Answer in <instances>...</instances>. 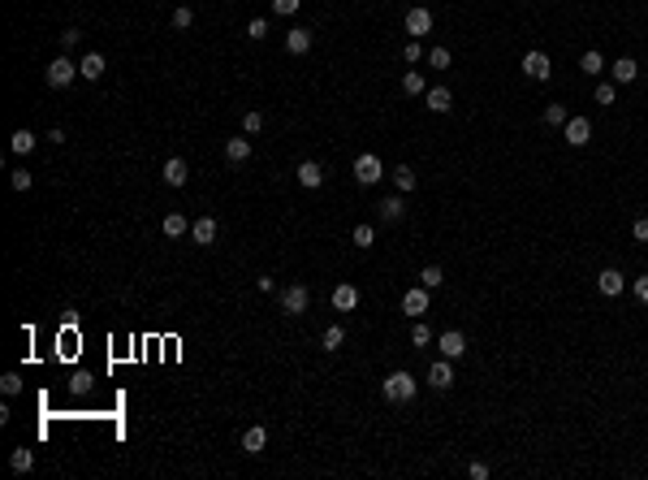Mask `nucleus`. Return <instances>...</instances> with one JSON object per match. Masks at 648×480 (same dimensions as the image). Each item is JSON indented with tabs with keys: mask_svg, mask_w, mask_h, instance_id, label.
<instances>
[{
	"mask_svg": "<svg viewBox=\"0 0 648 480\" xmlns=\"http://www.w3.org/2000/svg\"><path fill=\"white\" fill-rule=\"evenodd\" d=\"M190 238H194L199 247H212V243H216V221H212V217L190 221Z\"/></svg>",
	"mask_w": 648,
	"mask_h": 480,
	"instance_id": "9b49d317",
	"label": "nucleus"
},
{
	"mask_svg": "<svg viewBox=\"0 0 648 480\" xmlns=\"http://www.w3.org/2000/svg\"><path fill=\"white\" fill-rule=\"evenodd\" d=\"M264 446H268V428H247L242 433V454H264Z\"/></svg>",
	"mask_w": 648,
	"mask_h": 480,
	"instance_id": "4468645a",
	"label": "nucleus"
},
{
	"mask_svg": "<svg viewBox=\"0 0 648 480\" xmlns=\"http://www.w3.org/2000/svg\"><path fill=\"white\" fill-rule=\"evenodd\" d=\"M428 342H432V329L428 325H415L411 329V346H428Z\"/></svg>",
	"mask_w": 648,
	"mask_h": 480,
	"instance_id": "ea45409f",
	"label": "nucleus"
},
{
	"mask_svg": "<svg viewBox=\"0 0 648 480\" xmlns=\"http://www.w3.org/2000/svg\"><path fill=\"white\" fill-rule=\"evenodd\" d=\"M186 178H190L186 160H182V156H169V160H165V186H186Z\"/></svg>",
	"mask_w": 648,
	"mask_h": 480,
	"instance_id": "f8f14e48",
	"label": "nucleus"
},
{
	"mask_svg": "<svg viewBox=\"0 0 648 480\" xmlns=\"http://www.w3.org/2000/svg\"><path fill=\"white\" fill-rule=\"evenodd\" d=\"M463 350H467V338H463L458 329H445V333H441V355H445V359H458Z\"/></svg>",
	"mask_w": 648,
	"mask_h": 480,
	"instance_id": "2eb2a0df",
	"label": "nucleus"
},
{
	"mask_svg": "<svg viewBox=\"0 0 648 480\" xmlns=\"http://www.w3.org/2000/svg\"><path fill=\"white\" fill-rule=\"evenodd\" d=\"M441 281H445V273H441V264H428L424 273H419V286H424V290H441Z\"/></svg>",
	"mask_w": 648,
	"mask_h": 480,
	"instance_id": "c85d7f7f",
	"label": "nucleus"
},
{
	"mask_svg": "<svg viewBox=\"0 0 648 480\" xmlns=\"http://www.w3.org/2000/svg\"><path fill=\"white\" fill-rule=\"evenodd\" d=\"M35 143H39V139L30 134V130H13V134H9V152H18V156H30V152H35Z\"/></svg>",
	"mask_w": 648,
	"mask_h": 480,
	"instance_id": "5701e85b",
	"label": "nucleus"
},
{
	"mask_svg": "<svg viewBox=\"0 0 648 480\" xmlns=\"http://www.w3.org/2000/svg\"><path fill=\"white\" fill-rule=\"evenodd\" d=\"M609 74H614V83H636V78H640V66H636L631 57H618Z\"/></svg>",
	"mask_w": 648,
	"mask_h": 480,
	"instance_id": "a211bd4d",
	"label": "nucleus"
},
{
	"mask_svg": "<svg viewBox=\"0 0 648 480\" xmlns=\"http://www.w3.org/2000/svg\"><path fill=\"white\" fill-rule=\"evenodd\" d=\"M428 66L432 70H445L449 66V48H428Z\"/></svg>",
	"mask_w": 648,
	"mask_h": 480,
	"instance_id": "72a5a7b5",
	"label": "nucleus"
},
{
	"mask_svg": "<svg viewBox=\"0 0 648 480\" xmlns=\"http://www.w3.org/2000/svg\"><path fill=\"white\" fill-rule=\"evenodd\" d=\"M9 182H13V190H30V173H26V169H13Z\"/></svg>",
	"mask_w": 648,
	"mask_h": 480,
	"instance_id": "a19ab883",
	"label": "nucleus"
},
{
	"mask_svg": "<svg viewBox=\"0 0 648 480\" xmlns=\"http://www.w3.org/2000/svg\"><path fill=\"white\" fill-rule=\"evenodd\" d=\"M631 234H636V243H648V217H636V226H631Z\"/></svg>",
	"mask_w": 648,
	"mask_h": 480,
	"instance_id": "37998d69",
	"label": "nucleus"
},
{
	"mask_svg": "<svg viewBox=\"0 0 648 480\" xmlns=\"http://www.w3.org/2000/svg\"><path fill=\"white\" fill-rule=\"evenodd\" d=\"M402 91H407V95H424V91H428L424 74H419V70H407V74H402Z\"/></svg>",
	"mask_w": 648,
	"mask_h": 480,
	"instance_id": "bb28decb",
	"label": "nucleus"
},
{
	"mask_svg": "<svg viewBox=\"0 0 648 480\" xmlns=\"http://www.w3.org/2000/svg\"><path fill=\"white\" fill-rule=\"evenodd\" d=\"M381 178H385V165H381V156L363 152L359 160H354V182H359V186H376Z\"/></svg>",
	"mask_w": 648,
	"mask_h": 480,
	"instance_id": "7ed1b4c3",
	"label": "nucleus"
},
{
	"mask_svg": "<svg viewBox=\"0 0 648 480\" xmlns=\"http://www.w3.org/2000/svg\"><path fill=\"white\" fill-rule=\"evenodd\" d=\"M428 30H432V13H428L424 5L407 9V35H411V39H419V35H428Z\"/></svg>",
	"mask_w": 648,
	"mask_h": 480,
	"instance_id": "1a4fd4ad",
	"label": "nucleus"
},
{
	"mask_svg": "<svg viewBox=\"0 0 648 480\" xmlns=\"http://www.w3.org/2000/svg\"><path fill=\"white\" fill-rule=\"evenodd\" d=\"M0 390H5V398L22 394V377H18V372H5V377H0Z\"/></svg>",
	"mask_w": 648,
	"mask_h": 480,
	"instance_id": "473e14b6",
	"label": "nucleus"
},
{
	"mask_svg": "<svg viewBox=\"0 0 648 480\" xmlns=\"http://www.w3.org/2000/svg\"><path fill=\"white\" fill-rule=\"evenodd\" d=\"M419 57H424V48H419V39H407V48H402V61H407V66H415Z\"/></svg>",
	"mask_w": 648,
	"mask_h": 480,
	"instance_id": "f704fd0d",
	"label": "nucleus"
},
{
	"mask_svg": "<svg viewBox=\"0 0 648 480\" xmlns=\"http://www.w3.org/2000/svg\"><path fill=\"white\" fill-rule=\"evenodd\" d=\"M182 234H190V221L182 212H169L165 217V238H182Z\"/></svg>",
	"mask_w": 648,
	"mask_h": 480,
	"instance_id": "b1692460",
	"label": "nucleus"
},
{
	"mask_svg": "<svg viewBox=\"0 0 648 480\" xmlns=\"http://www.w3.org/2000/svg\"><path fill=\"white\" fill-rule=\"evenodd\" d=\"M264 35H268V22L264 18H251L247 22V39H264Z\"/></svg>",
	"mask_w": 648,
	"mask_h": 480,
	"instance_id": "58836bf2",
	"label": "nucleus"
},
{
	"mask_svg": "<svg viewBox=\"0 0 648 480\" xmlns=\"http://www.w3.org/2000/svg\"><path fill=\"white\" fill-rule=\"evenodd\" d=\"M242 130H247V134H259V130H264V113H247V117H242Z\"/></svg>",
	"mask_w": 648,
	"mask_h": 480,
	"instance_id": "c9c22d12",
	"label": "nucleus"
},
{
	"mask_svg": "<svg viewBox=\"0 0 648 480\" xmlns=\"http://www.w3.org/2000/svg\"><path fill=\"white\" fill-rule=\"evenodd\" d=\"M298 182H303L307 190H316V186L324 182V169L316 165V160H303V165H298Z\"/></svg>",
	"mask_w": 648,
	"mask_h": 480,
	"instance_id": "4be33fe9",
	"label": "nucleus"
},
{
	"mask_svg": "<svg viewBox=\"0 0 648 480\" xmlns=\"http://www.w3.org/2000/svg\"><path fill=\"white\" fill-rule=\"evenodd\" d=\"M596 290H601L605 299H618L627 290V277L618 273V268H601V273H596Z\"/></svg>",
	"mask_w": 648,
	"mask_h": 480,
	"instance_id": "423d86ee",
	"label": "nucleus"
},
{
	"mask_svg": "<svg viewBox=\"0 0 648 480\" xmlns=\"http://www.w3.org/2000/svg\"><path fill=\"white\" fill-rule=\"evenodd\" d=\"M298 5H303V0H272V9H277L281 18H294V13H298Z\"/></svg>",
	"mask_w": 648,
	"mask_h": 480,
	"instance_id": "e433bc0d",
	"label": "nucleus"
},
{
	"mask_svg": "<svg viewBox=\"0 0 648 480\" xmlns=\"http://www.w3.org/2000/svg\"><path fill=\"white\" fill-rule=\"evenodd\" d=\"M9 468H13V472H30V468H35V450H26V446H18V450L9 454Z\"/></svg>",
	"mask_w": 648,
	"mask_h": 480,
	"instance_id": "a878e982",
	"label": "nucleus"
},
{
	"mask_svg": "<svg viewBox=\"0 0 648 480\" xmlns=\"http://www.w3.org/2000/svg\"><path fill=\"white\" fill-rule=\"evenodd\" d=\"M104 70H108V66H104V57H100V52H87L83 61H78V74H83V78H91V83H95V78H100Z\"/></svg>",
	"mask_w": 648,
	"mask_h": 480,
	"instance_id": "412c9836",
	"label": "nucleus"
},
{
	"mask_svg": "<svg viewBox=\"0 0 648 480\" xmlns=\"http://www.w3.org/2000/svg\"><path fill=\"white\" fill-rule=\"evenodd\" d=\"M307 308H312V290H307L303 281H294V286H285V290H281V312L285 316H303Z\"/></svg>",
	"mask_w": 648,
	"mask_h": 480,
	"instance_id": "f03ea898",
	"label": "nucleus"
},
{
	"mask_svg": "<svg viewBox=\"0 0 648 480\" xmlns=\"http://www.w3.org/2000/svg\"><path fill=\"white\" fill-rule=\"evenodd\" d=\"M523 74H527V78H536V83H549V74H554V61H549L545 52H527V57H523Z\"/></svg>",
	"mask_w": 648,
	"mask_h": 480,
	"instance_id": "0eeeda50",
	"label": "nucleus"
},
{
	"mask_svg": "<svg viewBox=\"0 0 648 480\" xmlns=\"http://www.w3.org/2000/svg\"><path fill=\"white\" fill-rule=\"evenodd\" d=\"M43 78H48V87H70L74 78H78V66H74L70 57H57L52 66H48V74H43Z\"/></svg>",
	"mask_w": 648,
	"mask_h": 480,
	"instance_id": "39448f33",
	"label": "nucleus"
},
{
	"mask_svg": "<svg viewBox=\"0 0 648 480\" xmlns=\"http://www.w3.org/2000/svg\"><path fill=\"white\" fill-rule=\"evenodd\" d=\"M402 212H407V203H402V190H398V195H389V199H381V221H389V226H398V221H402Z\"/></svg>",
	"mask_w": 648,
	"mask_h": 480,
	"instance_id": "f3484780",
	"label": "nucleus"
},
{
	"mask_svg": "<svg viewBox=\"0 0 648 480\" xmlns=\"http://www.w3.org/2000/svg\"><path fill=\"white\" fill-rule=\"evenodd\" d=\"M78 39H83V30H74V26H70V30H65V35H61V48H74Z\"/></svg>",
	"mask_w": 648,
	"mask_h": 480,
	"instance_id": "49530a36",
	"label": "nucleus"
},
{
	"mask_svg": "<svg viewBox=\"0 0 648 480\" xmlns=\"http://www.w3.org/2000/svg\"><path fill=\"white\" fill-rule=\"evenodd\" d=\"M333 308L337 312H354L359 308V290H354V286H337L333 290Z\"/></svg>",
	"mask_w": 648,
	"mask_h": 480,
	"instance_id": "6ab92c4d",
	"label": "nucleus"
},
{
	"mask_svg": "<svg viewBox=\"0 0 648 480\" xmlns=\"http://www.w3.org/2000/svg\"><path fill=\"white\" fill-rule=\"evenodd\" d=\"M225 160H230V165L251 160V139H230V143H225Z\"/></svg>",
	"mask_w": 648,
	"mask_h": 480,
	"instance_id": "aec40b11",
	"label": "nucleus"
},
{
	"mask_svg": "<svg viewBox=\"0 0 648 480\" xmlns=\"http://www.w3.org/2000/svg\"><path fill=\"white\" fill-rule=\"evenodd\" d=\"M596 104H614V83H601V87H596Z\"/></svg>",
	"mask_w": 648,
	"mask_h": 480,
	"instance_id": "a18cd8bd",
	"label": "nucleus"
},
{
	"mask_svg": "<svg viewBox=\"0 0 648 480\" xmlns=\"http://www.w3.org/2000/svg\"><path fill=\"white\" fill-rule=\"evenodd\" d=\"M173 26H177V30H186V26H194V13H190L186 5H182V9H173Z\"/></svg>",
	"mask_w": 648,
	"mask_h": 480,
	"instance_id": "4c0bfd02",
	"label": "nucleus"
},
{
	"mask_svg": "<svg viewBox=\"0 0 648 480\" xmlns=\"http://www.w3.org/2000/svg\"><path fill=\"white\" fill-rule=\"evenodd\" d=\"M428 386H432V390H441V394L454 386V368H449V359H445V355L428 368Z\"/></svg>",
	"mask_w": 648,
	"mask_h": 480,
	"instance_id": "9d476101",
	"label": "nucleus"
},
{
	"mask_svg": "<svg viewBox=\"0 0 648 480\" xmlns=\"http://www.w3.org/2000/svg\"><path fill=\"white\" fill-rule=\"evenodd\" d=\"M372 243H376V230H372V226H354V247H363V251H367Z\"/></svg>",
	"mask_w": 648,
	"mask_h": 480,
	"instance_id": "2f4dec72",
	"label": "nucleus"
},
{
	"mask_svg": "<svg viewBox=\"0 0 648 480\" xmlns=\"http://www.w3.org/2000/svg\"><path fill=\"white\" fill-rule=\"evenodd\" d=\"M70 390H74V394H87V390H91V377H87V372H78V377L70 381Z\"/></svg>",
	"mask_w": 648,
	"mask_h": 480,
	"instance_id": "c03bdc74",
	"label": "nucleus"
},
{
	"mask_svg": "<svg viewBox=\"0 0 648 480\" xmlns=\"http://www.w3.org/2000/svg\"><path fill=\"white\" fill-rule=\"evenodd\" d=\"M579 74H605V57L601 52H583V61H579Z\"/></svg>",
	"mask_w": 648,
	"mask_h": 480,
	"instance_id": "c756f323",
	"label": "nucleus"
},
{
	"mask_svg": "<svg viewBox=\"0 0 648 480\" xmlns=\"http://www.w3.org/2000/svg\"><path fill=\"white\" fill-rule=\"evenodd\" d=\"M342 342H346V329L342 325H329V329L320 333V346L324 350H342Z\"/></svg>",
	"mask_w": 648,
	"mask_h": 480,
	"instance_id": "393cba45",
	"label": "nucleus"
},
{
	"mask_svg": "<svg viewBox=\"0 0 648 480\" xmlns=\"http://www.w3.org/2000/svg\"><path fill=\"white\" fill-rule=\"evenodd\" d=\"M381 390H385L389 403H411V398L419 394V381H415L411 372H402V368H398V372H389V377L381 381Z\"/></svg>",
	"mask_w": 648,
	"mask_h": 480,
	"instance_id": "f257e3e1",
	"label": "nucleus"
},
{
	"mask_svg": "<svg viewBox=\"0 0 648 480\" xmlns=\"http://www.w3.org/2000/svg\"><path fill=\"white\" fill-rule=\"evenodd\" d=\"M307 48H312V30L294 26V30H290V35H285V52H290V57H303Z\"/></svg>",
	"mask_w": 648,
	"mask_h": 480,
	"instance_id": "dca6fc26",
	"label": "nucleus"
},
{
	"mask_svg": "<svg viewBox=\"0 0 648 480\" xmlns=\"http://www.w3.org/2000/svg\"><path fill=\"white\" fill-rule=\"evenodd\" d=\"M415 182H419V178H415L411 165H398V169H394V186L402 190V195H407V190H415Z\"/></svg>",
	"mask_w": 648,
	"mask_h": 480,
	"instance_id": "cd10ccee",
	"label": "nucleus"
},
{
	"mask_svg": "<svg viewBox=\"0 0 648 480\" xmlns=\"http://www.w3.org/2000/svg\"><path fill=\"white\" fill-rule=\"evenodd\" d=\"M631 290H636V299H640L644 308H648V273H644V277H636V281H631Z\"/></svg>",
	"mask_w": 648,
	"mask_h": 480,
	"instance_id": "79ce46f5",
	"label": "nucleus"
},
{
	"mask_svg": "<svg viewBox=\"0 0 648 480\" xmlns=\"http://www.w3.org/2000/svg\"><path fill=\"white\" fill-rule=\"evenodd\" d=\"M566 104H545V126H566Z\"/></svg>",
	"mask_w": 648,
	"mask_h": 480,
	"instance_id": "7c9ffc66",
	"label": "nucleus"
},
{
	"mask_svg": "<svg viewBox=\"0 0 648 480\" xmlns=\"http://www.w3.org/2000/svg\"><path fill=\"white\" fill-rule=\"evenodd\" d=\"M467 472H472V480H489V463H472Z\"/></svg>",
	"mask_w": 648,
	"mask_h": 480,
	"instance_id": "de8ad7c7",
	"label": "nucleus"
},
{
	"mask_svg": "<svg viewBox=\"0 0 648 480\" xmlns=\"http://www.w3.org/2000/svg\"><path fill=\"white\" fill-rule=\"evenodd\" d=\"M424 104L432 108V113H449V108H454V95H449V87H428V91H424Z\"/></svg>",
	"mask_w": 648,
	"mask_h": 480,
	"instance_id": "ddd939ff",
	"label": "nucleus"
},
{
	"mask_svg": "<svg viewBox=\"0 0 648 480\" xmlns=\"http://www.w3.org/2000/svg\"><path fill=\"white\" fill-rule=\"evenodd\" d=\"M428 294H432V290H424V286H411V290L402 294V312H407V316H415V320H419V316L428 312Z\"/></svg>",
	"mask_w": 648,
	"mask_h": 480,
	"instance_id": "6e6552de",
	"label": "nucleus"
},
{
	"mask_svg": "<svg viewBox=\"0 0 648 480\" xmlns=\"http://www.w3.org/2000/svg\"><path fill=\"white\" fill-rule=\"evenodd\" d=\"M562 139L571 143V148H588V143H592V121L588 117H566Z\"/></svg>",
	"mask_w": 648,
	"mask_h": 480,
	"instance_id": "20e7f679",
	"label": "nucleus"
}]
</instances>
